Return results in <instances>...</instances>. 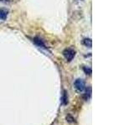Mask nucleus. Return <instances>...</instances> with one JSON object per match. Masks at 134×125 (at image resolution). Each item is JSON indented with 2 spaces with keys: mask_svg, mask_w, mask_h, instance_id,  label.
<instances>
[{
  "mask_svg": "<svg viewBox=\"0 0 134 125\" xmlns=\"http://www.w3.org/2000/svg\"><path fill=\"white\" fill-rule=\"evenodd\" d=\"M63 55H64L65 58L67 61L70 62L75 56V51L71 48H65L64 51H63Z\"/></svg>",
  "mask_w": 134,
  "mask_h": 125,
  "instance_id": "1",
  "label": "nucleus"
},
{
  "mask_svg": "<svg viewBox=\"0 0 134 125\" xmlns=\"http://www.w3.org/2000/svg\"><path fill=\"white\" fill-rule=\"evenodd\" d=\"M74 86L75 88V89H76L78 92H82V91H84V89H85L86 85H85V82L83 81V79L78 78L75 81Z\"/></svg>",
  "mask_w": 134,
  "mask_h": 125,
  "instance_id": "2",
  "label": "nucleus"
},
{
  "mask_svg": "<svg viewBox=\"0 0 134 125\" xmlns=\"http://www.w3.org/2000/svg\"><path fill=\"white\" fill-rule=\"evenodd\" d=\"M34 42H35V44L39 46V47L45 48V44L40 39H39V38H35V39H34Z\"/></svg>",
  "mask_w": 134,
  "mask_h": 125,
  "instance_id": "3",
  "label": "nucleus"
},
{
  "mask_svg": "<svg viewBox=\"0 0 134 125\" xmlns=\"http://www.w3.org/2000/svg\"><path fill=\"white\" fill-rule=\"evenodd\" d=\"M8 17V11L0 8V20H5Z\"/></svg>",
  "mask_w": 134,
  "mask_h": 125,
  "instance_id": "4",
  "label": "nucleus"
},
{
  "mask_svg": "<svg viewBox=\"0 0 134 125\" xmlns=\"http://www.w3.org/2000/svg\"><path fill=\"white\" fill-rule=\"evenodd\" d=\"M91 89L89 87L88 89H86V93L85 95H84V98H85L86 100H88L90 98H91Z\"/></svg>",
  "mask_w": 134,
  "mask_h": 125,
  "instance_id": "5",
  "label": "nucleus"
},
{
  "mask_svg": "<svg viewBox=\"0 0 134 125\" xmlns=\"http://www.w3.org/2000/svg\"><path fill=\"white\" fill-rule=\"evenodd\" d=\"M83 43L85 46H86V47L91 48L92 46V41H91V39H85L83 40Z\"/></svg>",
  "mask_w": 134,
  "mask_h": 125,
  "instance_id": "6",
  "label": "nucleus"
},
{
  "mask_svg": "<svg viewBox=\"0 0 134 125\" xmlns=\"http://www.w3.org/2000/svg\"><path fill=\"white\" fill-rule=\"evenodd\" d=\"M63 101H64V104H67V103H68V98H67L65 92L64 93V96H63Z\"/></svg>",
  "mask_w": 134,
  "mask_h": 125,
  "instance_id": "7",
  "label": "nucleus"
},
{
  "mask_svg": "<svg viewBox=\"0 0 134 125\" xmlns=\"http://www.w3.org/2000/svg\"><path fill=\"white\" fill-rule=\"evenodd\" d=\"M84 70H85V72L87 73V72L89 73L88 74H91V68H84Z\"/></svg>",
  "mask_w": 134,
  "mask_h": 125,
  "instance_id": "8",
  "label": "nucleus"
},
{
  "mask_svg": "<svg viewBox=\"0 0 134 125\" xmlns=\"http://www.w3.org/2000/svg\"><path fill=\"white\" fill-rule=\"evenodd\" d=\"M0 2H9V0H0Z\"/></svg>",
  "mask_w": 134,
  "mask_h": 125,
  "instance_id": "9",
  "label": "nucleus"
}]
</instances>
